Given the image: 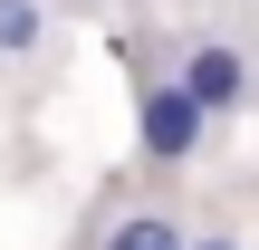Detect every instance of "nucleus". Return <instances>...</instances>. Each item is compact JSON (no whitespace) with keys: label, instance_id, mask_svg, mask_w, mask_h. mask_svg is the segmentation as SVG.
<instances>
[{"label":"nucleus","instance_id":"f257e3e1","mask_svg":"<svg viewBox=\"0 0 259 250\" xmlns=\"http://www.w3.org/2000/svg\"><path fill=\"white\" fill-rule=\"evenodd\" d=\"M135 145H144V164H154V173H183V164H202V145H211V116L192 106V87H183L173 67H144V87H135Z\"/></svg>","mask_w":259,"mask_h":250},{"label":"nucleus","instance_id":"f03ea898","mask_svg":"<svg viewBox=\"0 0 259 250\" xmlns=\"http://www.w3.org/2000/svg\"><path fill=\"white\" fill-rule=\"evenodd\" d=\"M173 77L192 87V106L221 125V116H240L250 106V87H259V67H250V48L240 39H192V48H173Z\"/></svg>","mask_w":259,"mask_h":250},{"label":"nucleus","instance_id":"7ed1b4c3","mask_svg":"<svg viewBox=\"0 0 259 250\" xmlns=\"http://www.w3.org/2000/svg\"><path fill=\"white\" fill-rule=\"evenodd\" d=\"M183 241H192V231H183L163 202H144V212H115V222H106L87 250H183Z\"/></svg>","mask_w":259,"mask_h":250},{"label":"nucleus","instance_id":"20e7f679","mask_svg":"<svg viewBox=\"0 0 259 250\" xmlns=\"http://www.w3.org/2000/svg\"><path fill=\"white\" fill-rule=\"evenodd\" d=\"M48 48V0H0V67H38Z\"/></svg>","mask_w":259,"mask_h":250},{"label":"nucleus","instance_id":"39448f33","mask_svg":"<svg viewBox=\"0 0 259 250\" xmlns=\"http://www.w3.org/2000/svg\"><path fill=\"white\" fill-rule=\"evenodd\" d=\"M183 250H250V241H240V231H192Z\"/></svg>","mask_w":259,"mask_h":250}]
</instances>
